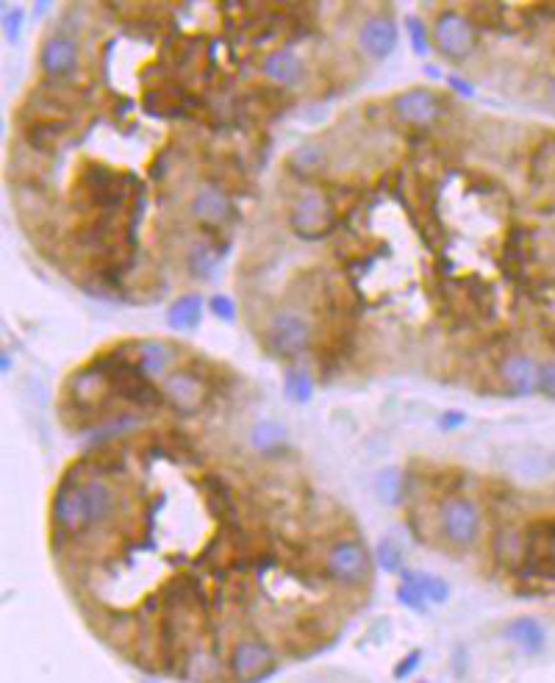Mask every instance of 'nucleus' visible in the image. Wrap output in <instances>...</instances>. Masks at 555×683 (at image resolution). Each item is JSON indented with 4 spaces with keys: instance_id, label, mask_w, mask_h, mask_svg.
<instances>
[{
    "instance_id": "f257e3e1",
    "label": "nucleus",
    "mask_w": 555,
    "mask_h": 683,
    "mask_svg": "<svg viewBox=\"0 0 555 683\" xmlns=\"http://www.w3.org/2000/svg\"><path fill=\"white\" fill-rule=\"evenodd\" d=\"M120 495L109 478L89 475L78 461L64 472L53 495V531L59 536H87L106 528L120 514Z\"/></svg>"
},
{
    "instance_id": "f03ea898",
    "label": "nucleus",
    "mask_w": 555,
    "mask_h": 683,
    "mask_svg": "<svg viewBox=\"0 0 555 683\" xmlns=\"http://www.w3.org/2000/svg\"><path fill=\"white\" fill-rule=\"evenodd\" d=\"M139 181L131 173H120L106 164L87 162L75 175V203L81 209H98V212H120L128 200L139 198Z\"/></svg>"
},
{
    "instance_id": "7ed1b4c3",
    "label": "nucleus",
    "mask_w": 555,
    "mask_h": 683,
    "mask_svg": "<svg viewBox=\"0 0 555 683\" xmlns=\"http://www.w3.org/2000/svg\"><path fill=\"white\" fill-rule=\"evenodd\" d=\"M89 364H95L100 373L109 378L111 392L117 395V400H123L128 406H134V409L142 411H153L164 403V392L153 384L150 375L142 373L139 361L131 359L123 348L98 353Z\"/></svg>"
},
{
    "instance_id": "20e7f679",
    "label": "nucleus",
    "mask_w": 555,
    "mask_h": 683,
    "mask_svg": "<svg viewBox=\"0 0 555 683\" xmlns=\"http://www.w3.org/2000/svg\"><path fill=\"white\" fill-rule=\"evenodd\" d=\"M322 575L339 586H361L370 581L372 559L367 547L356 539H339L322 559Z\"/></svg>"
},
{
    "instance_id": "39448f33",
    "label": "nucleus",
    "mask_w": 555,
    "mask_h": 683,
    "mask_svg": "<svg viewBox=\"0 0 555 683\" xmlns=\"http://www.w3.org/2000/svg\"><path fill=\"white\" fill-rule=\"evenodd\" d=\"M289 225L300 239L317 242V239H325L336 231L339 214H336L331 198L325 192H306L295 200V206L289 212Z\"/></svg>"
},
{
    "instance_id": "423d86ee",
    "label": "nucleus",
    "mask_w": 555,
    "mask_h": 683,
    "mask_svg": "<svg viewBox=\"0 0 555 683\" xmlns=\"http://www.w3.org/2000/svg\"><path fill=\"white\" fill-rule=\"evenodd\" d=\"M161 392H164V403L170 409L184 414V417H192V414H200V411L206 409V403H209L211 375L198 373L195 367L173 370V373L164 378Z\"/></svg>"
},
{
    "instance_id": "0eeeda50",
    "label": "nucleus",
    "mask_w": 555,
    "mask_h": 683,
    "mask_svg": "<svg viewBox=\"0 0 555 683\" xmlns=\"http://www.w3.org/2000/svg\"><path fill=\"white\" fill-rule=\"evenodd\" d=\"M539 261V234L531 231L528 225H511L508 228L506 239H503V248H500V270L506 275L508 281H525V286L536 281L531 278L533 267Z\"/></svg>"
},
{
    "instance_id": "6e6552de",
    "label": "nucleus",
    "mask_w": 555,
    "mask_h": 683,
    "mask_svg": "<svg viewBox=\"0 0 555 683\" xmlns=\"http://www.w3.org/2000/svg\"><path fill=\"white\" fill-rule=\"evenodd\" d=\"M433 42L436 50L450 62H464L478 48V28L472 25L469 14L450 9L442 12L433 23Z\"/></svg>"
},
{
    "instance_id": "1a4fd4ad",
    "label": "nucleus",
    "mask_w": 555,
    "mask_h": 683,
    "mask_svg": "<svg viewBox=\"0 0 555 683\" xmlns=\"http://www.w3.org/2000/svg\"><path fill=\"white\" fill-rule=\"evenodd\" d=\"M275 667H278V656H275V650H272L270 642L261 639V636H242V639H236V645L231 647L228 672H231L234 681H264L267 675H272Z\"/></svg>"
},
{
    "instance_id": "9d476101",
    "label": "nucleus",
    "mask_w": 555,
    "mask_h": 683,
    "mask_svg": "<svg viewBox=\"0 0 555 683\" xmlns=\"http://www.w3.org/2000/svg\"><path fill=\"white\" fill-rule=\"evenodd\" d=\"M439 528L456 547L475 545L481 534V509L464 495H447L439 506Z\"/></svg>"
},
{
    "instance_id": "9b49d317",
    "label": "nucleus",
    "mask_w": 555,
    "mask_h": 683,
    "mask_svg": "<svg viewBox=\"0 0 555 683\" xmlns=\"http://www.w3.org/2000/svg\"><path fill=\"white\" fill-rule=\"evenodd\" d=\"M314 342V325L309 317L295 314V311H284L272 317L270 328H267V348L272 356L278 359H295L303 350L311 348Z\"/></svg>"
},
{
    "instance_id": "f8f14e48",
    "label": "nucleus",
    "mask_w": 555,
    "mask_h": 683,
    "mask_svg": "<svg viewBox=\"0 0 555 683\" xmlns=\"http://www.w3.org/2000/svg\"><path fill=\"white\" fill-rule=\"evenodd\" d=\"M392 112L408 128H431L444 114V98L433 89H406L392 100Z\"/></svg>"
},
{
    "instance_id": "ddd939ff",
    "label": "nucleus",
    "mask_w": 555,
    "mask_h": 683,
    "mask_svg": "<svg viewBox=\"0 0 555 683\" xmlns=\"http://www.w3.org/2000/svg\"><path fill=\"white\" fill-rule=\"evenodd\" d=\"M497 378H500V384L508 395L528 398L533 392H539V361L528 353L511 350L497 361Z\"/></svg>"
},
{
    "instance_id": "4468645a",
    "label": "nucleus",
    "mask_w": 555,
    "mask_h": 683,
    "mask_svg": "<svg viewBox=\"0 0 555 683\" xmlns=\"http://www.w3.org/2000/svg\"><path fill=\"white\" fill-rule=\"evenodd\" d=\"M78 64H81V48L70 34H53L45 39V45L39 50V70L48 75L50 81L73 75Z\"/></svg>"
},
{
    "instance_id": "2eb2a0df",
    "label": "nucleus",
    "mask_w": 555,
    "mask_h": 683,
    "mask_svg": "<svg viewBox=\"0 0 555 683\" xmlns=\"http://www.w3.org/2000/svg\"><path fill=\"white\" fill-rule=\"evenodd\" d=\"M192 214H195V220L206 225L209 231H217V228H225L228 223H234L236 206L228 192L211 187V184H203V187L195 192V200H192Z\"/></svg>"
},
{
    "instance_id": "dca6fc26",
    "label": "nucleus",
    "mask_w": 555,
    "mask_h": 683,
    "mask_svg": "<svg viewBox=\"0 0 555 683\" xmlns=\"http://www.w3.org/2000/svg\"><path fill=\"white\" fill-rule=\"evenodd\" d=\"M358 42L372 59H389L397 48V23L389 14H372L358 31Z\"/></svg>"
},
{
    "instance_id": "f3484780",
    "label": "nucleus",
    "mask_w": 555,
    "mask_h": 683,
    "mask_svg": "<svg viewBox=\"0 0 555 683\" xmlns=\"http://www.w3.org/2000/svg\"><path fill=\"white\" fill-rule=\"evenodd\" d=\"M73 123H48V120H28L23 125V145L37 150L42 156H53L62 148V142L70 134Z\"/></svg>"
},
{
    "instance_id": "a211bd4d",
    "label": "nucleus",
    "mask_w": 555,
    "mask_h": 683,
    "mask_svg": "<svg viewBox=\"0 0 555 683\" xmlns=\"http://www.w3.org/2000/svg\"><path fill=\"white\" fill-rule=\"evenodd\" d=\"M186 100H189V92L181 84L161 81V87H153L145 92L142 106L153 117H178V114H186Z\"/></svg>"
},
{
    "instance_id": "6ab92c4d",
    "label": "nucleus",
    "mask_w": 555,
    "mask_h": 683,
    "mask_svg": "<svg viewBox=\"0 0 555 683\" xmlns=\"http://www.w3.org/2000/svg\"><path fill=\"white\" fill-rule=\"evenodd\" d=\"M506 639L522 653L539 656L547 645V631H544L542 622L533 620V617H517L506 625Z\"/></svg>"
},
{
    "instance_id": "aec40b11",
    "label": "nucleus",
    "mask_w": 555,
    "mask_h": 683,
    "mask_svg": "<svg viewBox=\"0 0 555 683\" xmlns=\"http://www.w3.org/2000/svg\"><path fill=\"white\" fill-rule=\"evenodd\" d=\"M261 73L275 87H292L303 78V62L292 50H275L261 62Z\"/></svg>"
},
{
    "instance_id": "412c9836",
    "label": "nucleus",
    "mask_w": 555,
    "mask_h": 683,
    "mask_svg": "<svg viewBox=\"0 0 555 683\" xmlns=\"http://www.w3.org/2000/svg\"><path fill=\"white\" fill-rule=\"evenodd\" d=\"M136 361H139L142 373L150 375V378H161V375L167 378L170 370H173L175 353L161 339H145V342L136 345Z\"/></svg>"
},
{
    "instance_id": "4be33fe9",
    "label": "nucleus",
    "mask_w": 555,
    "mask_h": 683,
    "mask_svg": "<svg viewBox=\"0 0 555 683\" xmlns=\"http://www.w3.org/2000/svg\"><path fill=\"white\" fill-rule=\"evenodd\" d=\"M206 497H209V509L225 528H236V495L231 486L222 481L220 475H209L206 478Z\"/></svg>"
},
{
    "instance_id": "5701e85b",
    "label": "nucleus",
    "mask_w": 555,
    "mask_h": 683,
    "mask_svg": "<svg viewBox=\"0 0 555 683\" xmlns=\"http://www.w3.org/2000/svg\"><path fill=\"white\" fill-rule=\"evenodd\" d=\"M203 309H206V300L200 298L198 292H189V295H181L178 300H173V306L167 309V323L175 331H195L200 323H203Z\"/></svg>"
},
{
    "instance_id": "b1692460",
    "label": "nucleus",
    "mask_w": 555,
    "mask_h": 683,
    "mask_svg": "<svg viewBox=\"0 0 555 683\" xmlns=\"http://www.w3.org/2000/svg\"><path fill=\"white\" fill-rule=\"evenodd\" d=\"M325 164H328V148L320 145V142H306V145L292 150L289 159H286V167L295 175H300V178L320 175L325 170Z\"/></svg>"
},
{
    "instance_id": "393cba45",
    "label": "nucleus",
    "mask_w": 555,
    "mask_h": 683,
    "mask_svg": "<svg viewBox=\"0 0 555 683\" xmlns=\"http://www.w3.org/2000/svg\"><path fill=\"white\" fill-rule=\"evenodd\" d=\"M375 492H378V497H381L383 503H389V506L403 503V497H406V492H408V484H406V478H403V472L395 470V467L383 470L381 475H378V481H375Z\"/></svg>"
},
{
    "instance_id": "a878e982",
    "label": "nucleus",
    "mask_w": 555,
    "mask_h": 683,
    "mask_svg": "<svg viewBox=\"0 0 555 683\" xmlns=\"http://www.w3.org/2000/svg\"><path fill=\"white\" fill-rule=\"evenodd\" d=\"M400 578H403V581H400V586H397V600H400L406 609L422 614V611H425V606H428V600H425V595H422L420 572L403 570L400 572Z\"/></svg>"
},
{
    "instance_id": "bb28decb",
    "label": "nucleus",
    "mask_w": 555,
    "mask_h": 683,
    "mask_svg": "<svg viewBox=\"0 0 555 683\" xmlns=\"http://www.w3.org/2000/svg\"><path fill=\"white\" fill-rule=\"evenodd\" d=\"M284 442L286 428L284 425L272 423V420H261V423H256L253 434H250V445L256 450H261V453H272V450L278 448V445H284Z\"/></svg>"
},
{
    "instance_id": "cd10ccee",
    "label": "nucleus",
    "mask_w": 555,
    "mask_h": 683,
    "mask_svg": "<svg viewBox=\"0 0 555 683\" xmlns=\"http://www.w3.org/2000/svg\"><path fill=\"white\" fill-rule=\"evenodd\" d=\"M284 392L292 403H309L314 398V378L306 370H289L284 375Z\"/></svg>"
},
{
    "instance_id": "c85d7f7f",
    "label": "nucleus",
    "mask_w": 555,
    "mask_h": 683,
    "mask_svg": "<svg viewBox=\"0 0 555 683\" xmlns=\"http://www.w3.org/2000/svg\"><path fill=\"white\" fill-rule=\"evenodd\" d=\"M186 270L195 275V278H203V281H206V278H211L214 270H217V253L211 248H206V245H198V248L186 256Z\"/></svg>"
},
{
    "instance_id": "c756f323",
    "label": "nucleus",
    "mask_w": 555,
    "mask_h": 683,
    "mask_svg": "<svg viewBox=\"0 0 555 683\" xmlns=\"http://www.w3.org/2000/svg\"><path fill=\"white\" fill-rule=\"evenodd\" d=\"M406 28H408V37H411V50L417 53V56H428V50H431V31H428V25L422 23V17H417V14H411L406 20Z\"/></svg>"
},
{
    "instance_id": "7c9ffc66",
    "label": "nucleus",
    "mask_w": 555,
    "mask_h": 683,
    "mask_svg": "<svg viewBox=\"0 0 555 683\" xmlns=\"http://www.w3.org/2000/svg\"><path fill=\"white\" fill-rule=\"evenodd\" d=\"M375 556H378V567H381L383 572L403 570V553H400V547H397L392 539H381V542H378V550H375Z\"/></svg>"
},
{
    "instance_id": "2f4dec72",
    "label": "nucleus",
    "mask_w": 555,
    "mask_h": 683,
    "mask_svg": "<svg viewBox=\"0 0 555 683\" xmlns=\"http://www.w3.org/2000/svg\"><path fill=\"white\" fill-rule=\"evenodd\" d=\"M420 586L428 603H447L450 600V586L439 575H422L420 572Z\"/></svg>"
},
{
    "instance_id": "473e14b6",
    "label": "nucleus",
    "mask_w": 555,
    "mask_h": 683,
    "mask_svg": "<svg viewBox=\"0 0 555 683\" xmlns=\"http://www.w3.org/2000/svg\"><path fill=\"white\" fill-rule=\"evenodd\" d=\"M3 34L9 42H17L23 34V9L20 6H3Z\"/></svg>"
},
{
    "instance_id": "72a5a7b5",
    "label": "nucleus",
    "mask_w": 555,
    "mask_h": 683,
    "mask_svg": "<svg viewBox=\"0 0 555 683\" xmlns=\"http://www.w3.org/2000/svg\"><path fill=\"white\" fill-rule=\"evenodd\" d=\"M209 309L214 317H220L222 323H234L236 320V303L228 295H211Z\"/></svg>"
},
{
    "instance_id": "f704fd0d",
    "label": "nucleus",
    "mask_w": 555,
    "mask_h": 683,
    "mask_svg": "<svg viewBox=\"0 0 555 683\" xmlns=\"http://www.w3.org/2000/svg\"><path fill=\"white\" fill-rule=\"evenodd\" d=\"M539 392L544 398L555 400V356L539 364Z\"/></svg>"
},
{
    "instance_id": "c9c22d12",
    "label": "nucleus",
    "mask_w": 555,
    "mask_h": 683,
    "mask_svg": "<svg viewBox=\"0 0 555 683\" xmlns=\"http://www.w3.org/2000/svg\"><path fill=\"white\" fill-rule=\"evenodd\" d=\"M420 656H422L420 650H414L411 656H406V659H403V664H400V667H397V670H395L397 678H406L408 672L417 670V664H420Z\"/></svg>"
},
{
    "instance_id": "e433bc0d",
    "label": "nucleus",
    "mask_w": 555,
    "mask_h": 683,
    "mask_svg": "<svg viewBox=\"0 0 555 683\" xmlns=\"http://www.w3.org/2000/svg\"><path fill=\"white\" fill-rule=\"evenodd\" d=\"M447 81H450V87L456 89V92H461L464 98H472V95H475V89L467 87V81H461V78H456V75H450Z\"/></svg>"
},
{
    "instance_id": "4c0bfd02",
    "label": "nucleus",
    "mask_w": 555,
    "mask_h": 683,
    "mask_svg": "<svg viewBox=\"0 0 555 683\" xmlns=\"http://www.w3.org/2000/svg\"><path fill=\"white\" fill-rule=\"evenodd\" d=\"M444 417H447V420H442L444 428H453V425L464 423V414H461V411H456V414L450 411V414H444Z\"/></svg>"
},
{
    "instance_id": "58836bf2",
    "label": "nucleus",
    "mask_w": 555,
    "mask_h": 683,
    "mask_svg": "<svg viewBox=\"0 0 555 683\" xmlns=\"http://www.w3.org/2000/svg\"><path fill=\"white\" fill-rule=\"evenodd\" d=\"M0 364H3V375H9V370H12V359H9V353H3Z\"/></svg>"
},
{
    "instance_id": "ea45409f",
    "label": "nucleus",
    "mask_w": 555,
    "mask_h": 683,
    "mask_svg": "<svg viewBox=\"0 0 555 683\" xmlns=\"http://www.w3.org/2000/svg\"><path fill=\"white\" fill-rule=\"evenodd\" d=\"M48 9H50V3H37V6H34V12H37V14L48 12Z\"/></svg>"
},
{
    "instance_id": "a19ab883",
    "label": "nucleus",
    "mask_w": 555,
    "mask_h": 683,
    "mask_svg": "<svg viewBox=\"0 0 555 683\" xmlns=\"http://www.w3.org/2000/svg\"><path fill=\"white\" fill-rule=\"evenodd\" d=\"M422 683H425V681H422Z\"/></svg>"
}]
</instances>
